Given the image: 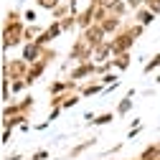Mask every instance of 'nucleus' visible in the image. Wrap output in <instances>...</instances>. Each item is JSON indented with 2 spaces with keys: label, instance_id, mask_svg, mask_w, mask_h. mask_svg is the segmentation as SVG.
I'll return each mask as SVG.
<instances>
[{
  "label": "nucleus",
  "instance_id": "obj_25",
  "mask_svg": "<svg viewBox=\"0 0 160 160\" xmlns=\"http://www.w3.org/2000/svg\"><path fill=\"white\" fill-rule=\"evenodd\" d=\"M18 107H21V114H28V112L33 109V97H31V94L21 97V99H18Z\"/></svg>",
  "mask_w": 160,
  "mask_h": 160
},
{
  "label": "nucleus",
  "instance_id": "obj_13",
  "mask_svg": "<svg viewBox=\"0 0 160 160\" xmlns=\"http://www.w3.org/2000/svg\"><path fill=\"white\" fill-rule=\"evenodd\" d=\"M109 58H114V53H112V41L107 38L102 46L94 48V64H104V61H109Z\"/></svg>",
  "mask_w": 160,
  "mask_h": 160
},
{
  "label": "nucleus",
  "instance_id": "obj_36",
  "mask_svg": "<svg viewBox=\"0 0 160 160\" xmlns=\"http://www.w3.org/2000/svg\"><path fill=\"white\" fill-rule=\"evenodd\" d=\"M51 125V119H43V122H38V125H33V130H46Z\"/></svg>",
  "mask_w": 160,
  "mask_h": 160
},
{
  "label": "nucleus",
  "instance_id": "obj_32",
  "mask_svg": "<svg viewBox=\"0 0 160 160\" xmlns=\"http://www.w3.org/2000/svg\"><path fill=\"white\" fill-rule=\"evenodd\" d=\"M127 5H130L132 13H137L140 8H145V0H127Z\"/></svg>",
  "mask_w": 160,
  "mask_h": 160
},
{
  "label": "nucleus",
  "instance_id": "obj_35",
  "mask_svg": "<svg viewBox=\"0 0 160 160\" xmlns=\"http://www.w3.org/2000/svg\"><path fill=\"white\" fill-rule=\"evenodd\" d=\"M58 114H61V107H56V109H51V112H48V117H46V119H51V122H53V119H56V117H58Z\"/></svg>",
  "mask_w": 160,
  "mask_h": 160
},
{
  "label": "nucleus",
  "instance_id": "obj_33",
  "mask_svg": "<svg viewBox=\"0 0 160 160\" xmlns=\"http://www.w3.org/2000/svg\"><path fill=\"white\" fill-rule=\"evenodd\" d=\"M140 132H142V125H135V127H132V130L127 132V140H132V137H137Z\"/></svg>",
  "mask_w": 160,
  "mask_h": 160
},
{
  "label": "nucleus",
  "instance_id": "obj_8",
  "mask_svg": "<svg viewBox=\"0 0 160 160\" xmlns=\"http://www.w3.org/2000/svg\"><path fill=\"white\" fill-rule=\"evenodd\" d=\"M97 76V64L94 61H87V64H76L69 74V79H74V82H82V79H92Z\"/></svg>",
  "mask_w": 160,
  "mask_h": 160
},
{
  "label": "nucleus",
  "instance_id": "obj_12",
  "mask_svg": "<svg viewBox=\"0 0 160 160\" xmlns=\"http://www.w3.org/2000/svg\"><path fill=\"white\" fill-rule=\"evenodd\" d=\"M107 87L99 82L97 76H92V82H87V84H79V94L82 97H94V94H102Z\"/></svg>",
  "mask_w": 160,
  "mask_h": 160
},
{
  "label": "nucleus",
  "instance_id": "obj_27",
  "mask_svg": "<svg viewBox=\"0 0 160 160\" xmlns=\"http://www.w3.org/2000/svg\"><path fill=\"white\" fill-rule=\"evenodd\" d=\"M10 89H13V94H21L23 89H28V84H26V79H13V82H10Z\"/></svg>",
  "mask_w": 160,
  "mask_h": 160
},
{
  "label": "nucleus",
  "instance_id": "obj_10",
  "mask_svg": "<svg viewBox=\"0 0 160 160\" xmlns=\"http://www.w3.org/2000/svg\"><path fill=\"white\" fill-rule=\"evenodd\" d=\"M43 48H46V46H38V43H23L21 58H23V61H28V64H36V61H41Z\"/></svg>",
  "mask_w": 160,
  "mask_h": 160
},
{
  "label": "nucleus",
  "instance_id": "obj_22",
  "mask_svg": "<svg viewBox=\"0 0 160 160\" xmlns=\"http://www.w3.org/2000/svg\"><path fill=\"white\" fill-rule=\"evenodd\" d=\"M109 13H114V15H119V18H125L127 13H130V5H127V0H117V3L112 5V10Z\"/></svg>",
  "mask_w": 160,
  "mask_h": 160
},
{
  "label": "nucleus",
  "instance_id": "obj_34",
  "mask_svg": "<svg viewBox=\"0 0 160 160\" xmlns=\"http://www.w3.org/2000/svg\"><path fill=\"white\" fill-rule=\"evenodd\" d=\"M10 137H13V130H3V140H0V142L8 145V142H10Z\"/></svg>",
  "mask_w": 160,
  "mask_h": 160
},
{
  "label": "nucleus",
  "instance_id": "obj_1",
  "mask_svg": "<svg viewBox=\"0 0 160 160\" xmlns=\"http://www.w3.org/2000/svg\"><path fill=\"white\" fill-rule=\"evenodd\" d=\"M109 41H112V53H114V56H122V53H130L132 43L137 41V38H135V33H132V18H130V21L125 23V28L119 31L117 36H112V38H109Z\"/></svg>",
  "mask_w": 160,
  "mask_h": 160
},
{
  "label": "nucleus",
  "instance_id": "obj_17",
  "mask_svg": "<svg viewBox=\"0 0 160 160\" xmlns=\"http://www.w3.org/2000/svg\"><path fill=\"white\" fill-rule=\"evenodd\" d=\"M132 97H135V89H130V92L122 97V102L117 104V117H125V114H130V109H132Z\"/></svg>",
  "mask_w": 160,
  "mask_h": 160
},
{
  "label": "nucleus",
  "instance_id": "obj_20",
  "mask_svg": "<svg viewBox=\"0 0 160 160\" xmlns=\"http://www.w3.org/2000/svg\"><path fill=\"white\" fill-rule=\"evenodd\" d=\"M41 33H43V28H41V26H36V23H33V26H26V43H33Z\"/></svg>",
  "mask_w": 160,
  "mask_h": 160
},
{
  "label": "nucleus",
  "instance_id": "obj_31",
  "mask_svg": "<svg viewBox=\"0 0 160 160\" xmlns=\"http://www.w3.org/2000/svg\"><path fill=\"white\" fill-rule=\"evenodd\" d=\"M48 158H51L48 150H36V152L31 155V160H48Z\"/></svg>",
  "mask_w": 160,
  "mask_h": 160
},
{
  "label": "nucleus",
  "instance_id": "obj_29",
  "mask_svg": "<svg viewBox=\"0 0 160 160\" xmlns=\"http://www.w3.org/2000/svg\"><path fill=\"white\" fill-rule=\"evenodd\" d=\"M41 58H43V61H48V64H53V58H56V51H53L51 46H46V48H43V56H41Z\"/></svg>",
  "mask_w": 160,
  "mask_h": 160
},
{
  "label": "nucleus",
  "instance_id": "obj_9",
  "mask_svg": "<svg viewBox=\"0 0 160 160\" xmlns=\"http://www.w3.org/2000/svg\"><path fill=\"white\" fill-rule=\"evenodd\" d=\"M125 23H127L125 18H119V15H114V13H109V15H107V18H104V21L99 23V26H102V31H104L107 36H117L119 31L125 28Z\"/></svg>",
  "mask_w": 160,
  "mask_h": 160
},
{
  "label": "nucleus",
  "instance_id": "obj_6",
  "mask_svg": "<svg viewBox=\"0 0 160 160\" xmlns=\"http://www.w3.org/2000/svg\"><path fill=\"white\" fill-rule=\"evenodd\" d=\"M66 92H79V82H74V79H53V82L48 84V94L51 97H58V94H66Z\"/></svg>",
  "mask_w": 160,
  "mask_h": 160
},
{
  "label": "nucleus",
  "instance_id": "obj_37",
  "mask_svg": "<svg viewBox=\"0 0 160 160\" xmlns=\"http://www.w3.org/2000/svg\"><path fill=\"white\" fill-rule=\"evenodd\" d=\"M155 84H160V74H158V76H155Z\"/></svg>",
  "mask_w": 160,
  "mask_h": 160
},
{
  "label": "nucleus",
  "instance_id": "obj_38",
  "mask_svg": "<svg viewBox=\"0 0 160 160\" xmlns=\"http://www.w3.org/2000/svg\"><path fill=\"white\" fill-rule=\"evenodd\" d=\"M158 160H160V158H158Z\"/></svg>",
  "mask_w": 160,
  "mask_h": 160
},
{
  "label": "nucleus",
  "instance_id": "obj_2",
  "mask_svg": "<svg viewBox=\"0 0 160 160\" xmlns=\"http://www.w3.org/2000/svg\"><path fill=\"white\" fill-rule=\"evenodd\" d=\"M18 43H26V21L13 23V26H3V51L13 48Z\"/></svg>",
  "mask_w": 160,
  "mask_h": 160
},
{
  "label": "nucleus",
  "instance_id": "obj_4",
  "mask_svg": "<svg viewBox=\"0 0 160 160\" xmlns=\"http://www.w3.org/2000/svg\"><path fill=\"white\" fill-rule=\"evenodd\" d=\"M28 69L31 64L23 61V58H13V61H8V58L3 56V79H26L28 76Z\"/></svg>",
  "mask_w": 160,
  "mask_h": 160
},
{
  "label": "nucleus",
  "instance_id": "obj_19",
  "mask_svg": "<svg viewBox=\"0 0 160 160\" xmlns=\"http://www.w3.org/2000/svg\"><path fill=\"white\" fill-rule=\"evenodd\" d=\"M94 142H97L94 137H92V140H84V142H79L76 148H71V150H69V155H66V158H79V155H82L84 150H89V148H92Z\"/></svg>",
  "mask_w": 160,
  "mask_h": 160
},
{
  "label": "nucleus",
  "instance_id": "obj_30",
  "mask_svg": "<svg viewBox=\"0 0 160 160\" xmlns=\"http://www.w3.org/2000/svg\"><path fill=\"white\" fill-rule=\"evenodd\" d=\"M145 8H150L155 15H160V0H145Z\"/></svg>",
  "mask_w": 160,
  "mask_h": 160
},
{
  "label": "nucleus",
  "instance_id": "obj_7",
  "mask_svg": "<svg viewBox=\"0 0 160 160\" xmlns=\"http://www.w3.org/2000/svg\"><path fill=\"white\" fill-rule=\"evenodd\" d=\"M64 33V28H61V21H51V26L48 28H43V33L36 38L33 43H38V46H51V41H56L58 36Z\"/></svg>",
  "mask_w": 160,
  "mask_h": 160
},
{
  "label": "nucleus",
  "instance_id": "obj_28",
  "mask_svg": "<svg viewBox=\"0 0 160 160\" xmlns=\"http://www.w3.org/2000/svg\"><path fill=\"white\" fill-rule=\"evenodd\" d=\"M36 18H38V13H36L33 8H28V10H23V21H26L28 26H33V23H36Z\"/></svg>",
  "mask_w": 160,
  "mask_h": 160
},
{
  "label": "nucleus",
  "instance_id": "obj_5",
  "mask_svg": "<svg viewBox=\"0 0 160 160\" xmlns=\"http://www.w3.org/2000/svg\"><path fill=\"white\" fill-rule=\"evenodd\" d=\"M79 36H82L84 38V41L92 46V48H97V46H102L104 41H107V33L102 31V26H99V23H94V26H89L87 31H82V33H79Z\"/></svg>",
  "mask_w": 160,
  "mask_h": 160
},
{
  "label": "nucleus",
  "instance_id": "obj_24",
  "mask_svg": "<svg viewBox=\"0 0 160 160\" xmlns=\"http://www.w3.org/2000/svg\"><path fill=\"white\" fill-rule=\"evenodd\" d=\"M21 21H23V13H21V10H8L3 26H13V23H21Z\"/></svg>",
  "mask_w": 160,
  "mask_h": 160
},
{
  "label": "nucleus",
  "instance_id": "obj_23",
  "mask_svg": "<svg viewBox=\"0 0 160 160\" xmlns=\"http://www.w3.org/2000/svg\"><path fill=\"white\" fill-rule=\"evenodd\" d=\"M76 18H79V15H76V13H71V15H66L64 21H61V28H64V33H66V31H74V28H79V21H76Z\"/></svg>",
  "mask_w": 160,
  "mask_h": 160
},
{
  "label": "nucleus",
  "instance_id": "obj_18",
  "mask_svg": "<svg viewBox=\"0 0 160 160\" xmlns=\"http://www.w3.org/2000/svg\"><path fill=\"white\" fill-rule=\"evenodd\" d=\"M112 64H114V69H117V71H127V69H130V64H132V56H130V53L114 56V58H112Z\"/></svg>",
  "mask_w": 160,
  "mask_h": 160
},
{
  "label": "nucleus",
  "instance_id": "obj_26",
  "mask_svg": "<svg viewBox=\"0 0 160 160\" xmlns=\"http://www.w3.org/2000/svg\"><path fill=\"white\" fill-rule=\"evenodd\" d=\"M155 69H160V53H155L150 61H145V66H142V74H152Z\"/></svg>",
  "mask_w": 160,
  "mask_h": 160
},
{
  "label": "nucleus",
  "instance_id": "obj_15",
  "mask_svg": "<svg viewBox=\"0 0 160 160\" xmlns=\"http://www.w3.org/2000/svg\"><path fill=\"white\" fill-rule=\"evenodd\" d=\"M71 13H74L71 10V3H69V0H61V3L51 10V21H64V18L71 15Z\"/></svg>",
  "mask_w": 160,
  "mask_h": 160
},
{
  "label": "nucleus",
  "instance_id": "obj_11",
  "mask_svg": "<svg viewBox=\"0 0 160 160\" xmlns=\"http://www.w3.org/2000/svg\"><path fill=\"white\" fill-rule=\"evenodd\" d=\"M46 69H48V61H36V64H31V69H28V76H26V84L28 87H33L36 84V79H41L43 74H46Z\"/></svg>",
  "mask_w": 160,
  "mask_h": 160
},
{
  "label": "nucleus",
  "instance_id": "obj_14",
  "mask_svg": "<svg viewBox=\"0 0 160 160\" xmlns=\"http://www.w3.org/2000/svg\"><path fill=\"white\" fill-rule=\"evenodd\" d=\"M132 21H135V23H140V26H145V28H148V26H150V23L155 21V13H152L150 8H140L137 13H132Z\"/></svg>",
  "mask_w": 160,
  "mask_h": 160
},
{
  "label": "nucleus",
  "instance_id": "obj_21",
  "mask_svg": "<svg viewBox=\"0 0 160 160\" xmlns=\"http://www.w3.org/2000/svg\"><path fill=\"white\" fill-rule=\"evenodd\" d=\"M114 117H117V112H102V114H97V119H94V127H104V125H109Z\"/></svg>",
  "mask_w": 160,
  "mask_h": 160
},
{
  "label": "nucleus",
  "instance_id": "obj_16",
  "mask_svg": "<svg viewBox=\"0 0 160 160\" xmlns=\"http://www.w3.org/2000/svg\"><path fill=\"white\" fill-rule=\"evenodd\" d=\"M158 158H160V142H150L135 160H158Z\"/></svg>",
  "mask_w": 160,
  "mask_h": 160
},
{
  "label": "nucleus",
  "instance_id": "obj_3",
  "mask_svg": "<svg viewBox=\"0 0 160 160\" xmlns=\"http://www.w3.org/2000/svg\"><path fill=\"white\" fill-rule=\"evenodd\" d=\"M69 61H76V64H87V61H94V48L84 41L82 36L76 38L69 48Z\"/></svg>",
  "mask_w": 160,
  "mask_h": 160
}]
</instances>
